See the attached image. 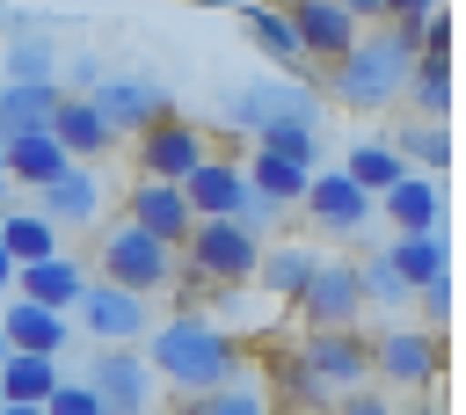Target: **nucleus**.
Here are the masks:
<instances>
[{
    "mask_svg": "<svg viewBox=\"0 0 466 415\" xmlns=\"http://www.w3.org/2000/svg\"><path fill=\"white\" fill-rule=\"evenodd\" d=\"M313 269H320V255H313V248H262V262H255V284H269L277 299H299Z\"/></svg>",
    "mask_w": 466,
    "mask_h": 415,
    "instance_id": "29",
    "label": "nucleus"
},
{
    "mask_svg": "<svg viewBox=\"0 0 466 415\" xmlns=\"http://www.w3.org/2000/svg\"><path fill=\"white\" fill-rule=\"evenodd\" d=\"M109 415H138L146 400H153V371H146V357L131 349V342H109L95 364H87V379H80Z\"/></svg>",
    "mask_w": 466,
    "mask_h": 415,
    "instance_id": "9",
    "label": "nucleus"
},
{
    "mask_svg": "<svg viewBox=\"0 0 466 415\" xmlns=\"http://www.w3.org/2000/svg\"><path fill=\"white\" fill-rule=\"evenodd\" d=\"M240 175H248V189L269 197L277 211H299V197H306V182H313L306 160H284V153H269V146H255V153L240 160Z\"/></svg>",
    "mask_w": 466,
    "mask_h": 415,
    "instance_id": "18",
    "label": "nucleus"
},
{
    "mask_svg": "<svg viewBox=\"0 0 466 415\" xmlns=\"http://www.w3.org/2000/svg\"><path fill=\"white\" fill-rule=\"evenodd\" d=\"M0 357H7V335H0Z\"/></svg>",
    "mask_w": 466,
    "mask_h": 415,
    "instance_id": "44",
    "label": "nucleus"
},
{
    "mask_svg": "<svg viewBox=\"0 0 466 415\" xmlns=\"http://www.w3.org/2000/svg\"><path fill=\"white\" fill-rule=\"evenodd\" d=\"M44 415H109V408H102V400H95L87 386L58 379V386H51V400H44Z\"/></svg>",
    "mask_w": 466,
    "mask_h": 415,
    "instance_id": "36",
    "label": "nucleus"
},
{
    "mask_svg": "<svg viewBox=\"0 0 466 415\" xmlns=\"http://www.w3.org/2000/svg\"><path fill=\"white\" fill-rule=\"evenodd\" d=\"M342 175H350V182H357V189H364V197L379 204V197H386V189H393V182L408 175V160H400L393 146H357V153L342 160Z\"/></svg>",
    "mask_w": 466,
    "mask_h": 415,
    "instance_id": "30",
    "label": "nucleus"
},
{
    "mask_svg": "<svg viewBox=\"0 0 466 415\" xmlns=\"http://www.w3.org/2000/svg\"><path fill=\"white\" fill-rule=\"evenodd\" d=\"M87 102H95V116H102L116 138H124V131H146L153 116H167V109H175L153 80H95V87H87Z\"/></svg>",
    "mask_w": 466,
    "mask_h": 415,
    "instance_id": "14",
    "label": "nucleus"
},
{
    "mask_svg": "<svg viewBox=\"0 0 466 415\" xmlns=\"http://www.w3.org/2000/svg\"><path fill=\"white\" fill-rule=\"evenodd\" d=\"M95 211H102V189H95L87 167H66L58 182H44V218L51 226H95Z\"/></svg>",
    "mask_w": 466,
    "mask_h": 415,
    "instance_id": "24",
    "label": "nucleus"
},
{
    "mask_svg": "<svg viewBox=\"0 0 466 415\" xmlns=\"http://www.w3.org/2000/svg\"><path fill=\"white\" fill-rule=\"evenodd\" d=\"M189 7H233V0H189Z\"/></svg>",
    "mask_w": 466,
    "mask_h": 415,
    "instance_id": "43",
    "label": "nucleus"
},
{
    "mask_svg": "<svg viewBox=\"0 0 466 415\" xmlns=\"http://www.w3.org/2000/svg\"><path fill=\"white\" fill-rule=\"evenodd\" d=\"M80 320H87V335H102V349L153 328V320H146V299H131V291H116V284H87V291H80Z\"/></svg>",
    "mask_w": 466,
    "mask_h": 415,
    "instance_id": "16",
    "label": "nucleus"
},
{
    "mask_svg": "<svg viewBox=\"0 0 466 415\" xmlns=\"http://www.w3.org/2000/svg\"><path fill=\"white\" fill-rule=\"evenodd\" d=\"M0 415H44V408H15V400H0Z\"/></svg>",
    "mask_w": 466,
    "mask_h": 415,
    "instance_id": "42",
    "label": "nucleus"
},
{
    "mask_svg": "<svg viewBox=\"0 0 466 415\" xmlns=\"http://www.w3.org/2000/svg\"><path fill=\"white\" fill-rule=\"evenodd\" d=\"M15 284H22V299H29V306H51V313L80 306V291H87V277H80V262H73V255L22 262V269H15Z\"/></svg>",
    "mask_w": 466,
    "mask_h": 415,
    "instance_id": "19",
    "label": "nucleus"
},
{
    "mask_svg": "<svg viewBox=\"0 0 466 415\" xmlns=\"http://www.w3.org/2000/svg\"><path fill=\"white\" fill-rule=\"evenodd\" d=\"M291 364L320 393H357V386H371V335L364 328H306Z\"/></svg>",
    "mask_w": 466,
    "mask_h": 415,
    "instance_id": "4",
    "label": "nucleus"
},
{
    "mask_svg": "<svg viewBox=\"0 0 466 415\" xmlns=\"http://www.w3.org/2000/svg\"><path fill=\"white\" fill-rule=\"evenodd\" d=\"M393 415H451V408H444V400H422V393H415V400H408V408H393Z\"/></svg>",
    "mask_w": 466,
    "mask_h": 415,
    "instance_id": "40",
    "label": "nucleus"
},
{
    "mask_svg": "<svg viewBox=\"0 0 466 415\" xmlns=\"http://www.w3.org/2000/svg\"><path fill=\"white\" fill-rule=\"evenodd\" d=\"M306 218L320 226V233H357V226H371V197L342 175V167H313V182H306Z\"/></svg>",
    "mask_w": 466,
    "mask_h": 415,
    "instance_id": "12",
    "label": "nucleus"
},
{
    "mask_svg": "<svg viewBox=\"0 0 466 415\" xmlns=\"http://www.w3.org/2000/svg\"><path fill=\"white\" fill-rule=\"evenodd\" d=\"M182 415H269V400H262L255 386H240V379H233V386H218V393H197Z\"/></svg>",
    "mask_w": 466,
    "mask_h": 415,
    "instance_id": "33",
    "label": "nucleus"
},
{
    "mask_svg": "<svg viewBox=\"0 0 466 415\" xmlns=\"http://www.w3.org/2000/svg\"><path fill=\"white\" fill-rule=\"evenodd\" d=\"M342 15H350L357 29H379V22H386V0H342Z\"/></svg>",
    "mask_w": 466,
    "mask_h": 415,
    "instance_id": "39",
    "label": "nucleus"
},
{
    "mask_svg": "<svg viewBox=\"0 0 466 415\" xmlns=\"http://www.w3.org/2000/svg\"><path fill=\"white\" fill-rule=\"evenodd\" d=\"M138 415H153V408H138Z\"/></svg>",
    "mask_w": 466,
    "mask_h": 415,
    "instance_id": "45",
    "label": "nucleus"
},
{
    "mask_svg": "<svg viewBox=\"0 0 466 415\" xmlns=\"http://www.w3.org/2000/svg\"><path fill=\"white\" fill-rule=\"evenodd\" d=\"M255 146H269V153H284V160H320V146H313V116H269L262 131H255Z\"/></svg>",
    "mask_w": 466,
    "mask_h": 415,
    "instance_id": "32",
    "label": "nucleus"
},
{
    "mask_svg": "<svg viewBox=\"0 0 466 415\" xmlns=\"http://www.w3.org/2000/svg\"><path fill=\"white\" fill-rule=\"evenodd\" d=\"M415 51H422V29L379 22L371 36H357V44L328 66V95H335V102H350V109H386V102H400Z\"/></svg>",
    "mask_w": 466,
    "mask_h": 415,
    "instance_id": "2",
    "label": "nucleus"
},
{
    "mask_svg": "<svg viewBox=\"0 0 466 415\" xmlns=\"http://www.w3.org/2000/svg\"><path fill=\"white\" fill-rule=\"evenodd\" d=\"M146 371L197 400V393H218L240 379V342L204 313H175L167 328H146Z\"/></svg>",
    "mask_w": 466,
    "mask_h": 415,
    "instance_id": "1",
    "label": "nucleus"
},
{
    "mask_svg": "<svg viewBox=\"0 0 466 415\" xmlns=\"http://www.w3.org/2000/svg\"><path fill=\"white\" fill-rule=\"evenodd\" d=\"M371 211H386L400 233H444V197H437V182H422V175H400Z\"/></svg>",
    "mask_w": 466,
    "mask_h": 415,
    "instance_id": "20",
    "label": "nucleus"
},
{
    "mask_svg": "<svg viewBox=\"0 0 466 415\" xmlns=\"http://www.w3.org/2000/svg\"><path fill=\"white\" fill-rule=\"evenodd\" d=\"M102 284H116V291H131V299H153V291L182 284V255L160 248V240L138 233V226H116V233L102 240Z\"/></svg>",
    "mask_w": 466,
    "mask_h": 415,
    "instance_id": "5",
    "label": "nucleus"
},
{
    "mask_svg": "<svg viewBox=\"0 0 466 415\" xmlns=\"http://www.w3.org/2000/svg\"><path fill=\"white\" fill-rule=\"evenodd\" d=\"M0 248H7L15 269L22 262H44V255H58V226L44 211H0Z\"/></svg>",
    "mask_w": 466,
    "mask_h": 415,
    "instance_id": "27",
    "label": "nucleus"
},
{
    "mask_svg": "<svg viewBox=\"0 0 466 415\" xmlns=\"http://www.w3.org/2000/svg\"><path fill=\"white\" fill-rule=\"evenodd\" d=\"M291 306H299V320H306V328H357V313H364L357 262H320Z\"/></svg>",
    "mask_w": 466,
    "mask_h": 415,
    "instance_id": "8",
    "label": "nucleus"
},
{
    "mask_svg": "<svg viewBox=\"0 0 466 415\" xmlns=\"http://www.w3.org/2000/svg\"><path fill=\"white\" fill-rule=\"evenodd\" d=\"M0 284H15V262H7V248H0Z\"/></svg>",
    "mask_w": 466,
    "mask_h": 415,
    "instance_id": "41",
    "label": "nucleus"
},
{
    "mask_svg": "<svg viewBox=\"0 0 466 415\" xmlns=\"http://www.w3.org/2000/svg\"><path fill=\"white\" fill-rule=\"evenodd\" d=\"M393 153L408 160V175H415V167H451V131H444V124H415V116H408V124H400V138H393Z\"/></svg>",
    "mask_w": 466,
    "mask_h": 415,
    "instance_id": "31",
    "label": "nucleus"
},
{
    "mask_svg": "<svg viewBox=\"0 0 466 415\" xmlns=\"http://www.w3.org/2000/svg\"><path fill=\"white\" fill-rule=\"evenodd\" d=\"M73 160H66V146L51 138V131H15V138H0V175L7 182H29V189H44V182H58Z\"/></svg>",
    "mask_w": 466,
    "mask_h": 415,
    "instance_id": "17",
    "label": "nucleus"
},
{
    "mask_svg": "<svg viewBox=\"0 0 466 415\" xmlns=\"http://www.w3.org/2000/svg\"><path fill=\"white\" fill-rule=\"evenodd\" d=\"M182 204H189V218H240V204H248V175H240V160H197L182 182Z\"/></svg>",
    "mask_w": 466,
    "mask_h": 415,
    "instance_id": "11",
    "label": "nucleus"
},
{
    "mask_svg": "<svg viewBox=\"0 0 466 415\" xmlns=\"http://www.w3.org/2000/svg\"><path fill=\"white\" fill-rule=\"evenodd\" d=\"M233 15H240V29H248V36H255V44H262V51H269L284 73H299V66H306V58H299V36H291V22H284L269 0H233Z\"/></svg>",
    "mask_w": 466,
    "mask_h": 415,
    "instance_id": "26",
    "label": "nucleus"
},
{
    "mask_svg": "<svg viewBox=\"0 0 466 415\" xmlns=\"http://www.w3.org/2000/svg\"><path fill=\"white\" fill-rule=\"evenodd\" d=\"M51 386H58V357H22V349L0 357V400H15V408H44Z\"/></svg>",
    "mask_w": 466,
    "mask_h": 415,
    "instance_id": "25",
    "label": "nucleus"
},
{
    "mask_svg": "<svg viewBox=\"0 0 466 415\" xmlns=\"http://www.w3.org/2000/svg\"><path fill=\"white\" fill-rule=\"evenodd\" d=\"M408 291H422V284H437V277H451V248H444V233H400L386 255H379Z\"/></svg>",
    "mask_w": 466,
    "mask_h": 415,
    "instance_id": "21",
    "label": "nucleus"
},
{
    "mask_svg": "<svg viewBox=\"0 0 466 415\" xmlns=\"http://www.w3.org/2000/svg\"><path fill=\"white\" fill-rule=\"evenodd\" d=\"M328 415H393V400L386 393H371V386H357V393H335V408Z\"/></svg>",
    "mask_w": 466,
    "mask_h": 415,
    "instance_id": "37",
    "label": "nucleus"
},
{
    "mask_svg": "<svg viewBox=\"0 0 466 415\" xmlns=\"http://www.w3.org/2000/svg\"><path fill=\"white\" fill-rule=\"evenodd\" d=\"M0 335H7V349H22V357H58V349H66V313L15 299L7 320H0Z\"/></svg>",
    "mask_w": 466,
    "mask_h": 415,
    "instance_id": "22",
    "label": "nucleus"
},
{
    "mask_svg": "<svg viewBox=\"0 0 466 415\" xmlns=\"http://www.w3.org/2000/svg\"><path fill=\"white\" fill-rule=\"evenodd\" d=\"M357 284H364V306H371V299H379V306H400V299H415V291H408V284H400V277H393L386 262L357 269Z\"/></svg>",
    "mask_w": 466,
    "mask_h": 415,
    "instance_id": "35",
    "label": "nucleus"
},
{
    "mask_svg": "<svg viewBox=\"0 0 466 415\" xmlns=\"http://www.w3.org/2000/svg\"><path fill=\"white\" fill-rule=\"evenodd\" d=\"M371 379H386V386H400V393H430L437 379H444V342H437V328H379L371 335Z\"/></svg>",
    "mask_w": 466,
    "mask_h": 415,
    "instance_id": "6",
    "label": "nucleus"
},
{
    "mask_svg": "<svg viewBox=\"0 0 466 415\" xmlns=\"http://www.w3.org/2000/svg\"><path fill=\"white\" fill-rule=\"evenodd\" d=\"M255 262H262V233H248L240 218H197L189 240H182V277L197 291H240V284H255Z\"/></svg>",
    "mask_w": 466,
    "mask_h": 415,
    "instance_id": "3",
    "label": "nucleus"
},
{
    "mask_svg": "<svg viewBox=\"0 0 466 415\" xmlns=\"http://www.w3.org/2000/svg\"><path fill=\"white\" fill-rule=\"evenodd\" d=\"M7 80H58V51L36 44V36L15 44V51H7Z\"/></svg>",
    "mask_w": 466,
    "mask_h": 415,
    "instance_id": "34",
    "label": "nucleus"
},
{
    "mask_svg": "<svg viewBox=\"0 0 466 415\" xmlns=\"http://www.w3.org/2000/svg\"><path fill=\"white\" fill-rule=\"evenodd\" d=\"M131 153H138V182H182L197 160H211V138H204V124L167 109L146 131H131Z\"/></svg>",
    "mask_w": 466,
    "mask_h": 415,
    "instance_id": "7",
    "label": "nucleus"
},
{
    "mask_svg": "<svg viewBox=\"0 0 466 415\" xmlns=\"http://www.w3.org/2000/svg\"><path fill=\"white\" fill-rule=\"evenodd\" d=\"M58 146H66V160L73 167H87V160H102L109 146H116V131L95 116V102L87 95H58V109H51V124H44Z\"/></svg>",
    "mask_w": 466,
    "mask_h": 415,
    "instance_id": "15",
    "label": "nucleus"
},
{
    "mask_svg": "<svg viewBox=\"0 0 466 415\" xmlns=\"http://www.w3.org/2000/svg\"><path fill=\"white\" fill-rule=\"evenodd\" d=\"M124 226H138V233H153L160 248H175L182 255V240H189V204H182V189L175 182H138L131 197H124Z\"/></svg>",
    "mask_w": 466,
    "mask_h": 415,
    "instance_id": "13",
    "label": "nucleus"
},
{
    "mask_svg": "<svg viewBox=\"0 0 466 415\" xmlns=\"http://www.w3.org/2000/svg\"><path fill=\"white\" fill-rule=\"evenodd\" d=\"M400 95H415L422 124H444V116H451V58L415 51V66H408V87H400Z\"/></svg>",
    "mask_w": 466,
    "mask_h": 415,
    "instance_id": "28",
    "label": "nucleus"
},
{
    "mask_svg": "<svg viewBox=\"0 0 466 415\" xmlns=\"http://www.w3.org/2000/svg\"><path fill=\"white\" fill-rule=\"evenodd\" d=\"M58 80H0V138H15V131H44L51 124V109H58Z\"/></svg>",
    "mask_w": 466,
    "mask_h": 415,
    "instance_id": "23",
    "label": "nucleus"
},
{
    "mask_svg": "<svg viewBox=\"0 0 466 415\" xmlns=\"http://www.w3.org/2000/svg\"><path fill=\"white\" fill-rule=\"evenodd\" d=\"M284 22H291V36H299V58H320V66H335L364 29L342 15V0H284L277 7Z\"/></svg>",
    "mask_w": 466,
    "mask_h": 415,
    "instance_id": "10",
    "label": "nucleus"
},
{
    "mask_svg": "<svg viewBox=\"0 0 466 415\" xmlns=\"http://www.w3.org/2000/svg\"><path fill=\"white\" fill-rule=\"evenodd\" d=\"M437 0H386V22H400V29H422V15H430Z\"/></svg>",
    "mask_w": 466,
    "mask_h": 415,
    "instance_id": "38",
    "label": "nucleus"
}]
</instances>
